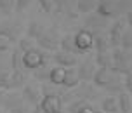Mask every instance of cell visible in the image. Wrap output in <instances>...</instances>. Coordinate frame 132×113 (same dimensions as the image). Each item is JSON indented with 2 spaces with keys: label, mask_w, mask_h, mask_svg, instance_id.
Listing matches in <instances>:
<instances>
[{
  "label": "cell",
  "mask_w": 132,
  "mask_h": 113,
  "mask_svg": "<svg viewBox=\"0 0 132 113\" xmlns=\"http://www.w3.org/2000/svg\"><path fill=\"white\" fill-rule=\"evenodd\" d=\"M49 58L51 56L45 51H42L38 47H33V49L21 54V66H23L24 71H35L42 66H47Z\"/></svg>",
  "instance_id": "6da1fadb"
},
{
  "label": "cell",
  "mask_w": 132,
  "mask_h": 113,
  "mask_svg": "<svg viewBox=\"0 0 132 113\" xmlns=\"http://www.w3.org/2000/svg\"><path fill=\"white\" fill-rule=\"evenodd\" d=\"M113 63H111V71L118 75H127L132 73V52L122 51L120 47L111 49Z\"/></svg>",
  "instance_id": "7a4b0ae2"
},
{
  "label": "cell",
  "mask_w": 132,
  "mask_h": 113,
  "mask_svg": "<svg viewBox=\"0 0 132 113\" xmlns=\"http://www.w3.org/2000/svg\"><path fill=\"white\" fill-rule=\"evenodd\" d=\"M59 40L61 37L54 28H47L44 35L37 40V47L45 52H56V51H59Z\"/></svg>",
  "instance_id": "3957f363"
},
{
  "label": "cell",
  "mask_w": 132,
  "mask_h": 113,
  "mask_svg": "<svg viewBox=\"0 0 132 113\" xmlns=\"http://www.w3.org/2000/svg\"><path fill=\"white\" fill-rule=\"evenodd\" d=\"M73 40H75V45L78 49L80 54H85L89 51H92L94 47V33L87 28H82L77 33H73Z\"/></svg>",
  "instance_id": "277c9868"
},
{
  "label": "cell",
  "mask_w": 132,
  "mask_h": 113,
  "mask_svg": "<svg viewBox=\"0 0 132 113\" xmlns=\"http://www.w3.org/2000/svg\"><path fill=\"white\" fill-rule=\"evenodd\" d=\"M127 28V23H125V18L122 16V18H117V19L113 21V25L108 28V40H110V47L111 49H117L120 47V38H122V33H123V30Z\"/></svg>",
  "instance_id": "5b68a950"
},
{
  "label": "cell",
  "mask_w": 132,
  "mask_h": 113,
  "mask_svg": "<svg viewBox=\"0 0 132 113\" xmlns=\"http://www.w3.org/2000/svg\"><path fill=\"white\" fill-rule=\"evenodd\" d=\"M21 98H23V101L26 103L28 106H38L40 101H42V91H40V87H37L35 84H24L23 85V89H21Z\"/></svg>",
  "instance_id": "8992f818"
},
{
  "label": "cell",
  "mask_w": 132,
  "mask_h": 113,
  "mask_svg": "<svg viewBox=\"0 0 132 113\" xmlns=\"http://www.w3.org/2000/svg\"><path fill=\"white\" fill-rule=\"evenodd\" d=\"M117 5L118 0H97V7H96V14L103 16L106 19H117Z\"/></svg>",
  "instance_id": "52a82bcc"
},
{
  "label": "cell",
  "mask_w": 132,
  "mask_h": 113,
  "mask_svg": "<svg viewBox=\"0 0 132 113\" xmlns=\"http://www.w3.org/2000/svg\"><path fill=\"white\" fill-rule=\"evenodd\" d=\"M24 101L21 98V92H16V91H7L5 96H4V101H2V110L7 113H12L16 108H19Z\"/></svg>",
  "instance_id": "ba28073f"
},
{
  "label": "cell",
  "mask_w": 132,
  "mask_h": 113,
  "mask_svg": "<svg viewBox=\"0 0 132 113\" xmlns=\"http://www.w3.org/2000/svg\"><path fill=\"white\" fill-rule=\"evenodd\" d=\"M85 28L90 30L92 33H97V31H103L106 28H110V19H106L99 14H89V18L85 19Z\"/></svg>",
  "instance_id": "9c48e42d"
},
{
  "label": "cell",
  "mask_w": 132,
  "mask_h": 113,
  "mask_svg": "<svg viewBox=\"0 0 132 113\" xmlns=\"http://www.w3.org/2000/svg\"><path fill=\"white\" fill-rule=\"evenodd\" d=\"M52 59H54V63H56V66L66 68V70H68V68H75L77 63H78V59H77L75 54L64 52V51H56V52L52 54Z\"/></svg>",
  "instance_id": "30bf717a"
},
{
  "label": "cell",
  "mask_w": 132,
  "mask_h": 113,
  "mask_svg": "<svg viewBox=\"0 0 132 113\" xmlns=\"http://www.w3.org/2000/svg\"><path fill=\"white\" fill-rule=\"evenodd\" d=\"M40 106L45 113H59L63 111V99L61 96H44L40 101Z\"/></svg>",
  "instance_id": "8fae6325"
},
{
  "label": "cell",
  "mask_w": 132,
  "mask_h": 113,
  "mask_svg": "<svg viewBox=\"0 0 132 113\" xmlns=\"http://www.w3.org/2000/svg\"><path fill=\"white\" fill-rule=\"evenodd\" d=\"M18 40H19V35L5 31V30H0V54L11 52L14 47H16Z\"/></svg>",
  "instance_id": "7c38bea8"
},
{
  "label": "cell",
  "mask_w": 132,
  "mask_h": 113,
  "mask_svg": "<svg viewBox=\"0 0 132 113\" xmlns=\"http://www.w3.org/2000/svg\"><path fill=\"white\" fill-rule=\"evenodd\" d=\"M96 70H97V66H96L94 59L82 61V63L78 64V68H77L78 77H80L82 82H92V77H94V73H96Z\"/></svg>",
  "instance_id": "4fadbf2b"
},
{
  "label": "cell",
  "mask_w": 132,
  "mask_h": 113,
  "mask_svg": "<svg viewBox=\"0 0 132 113\" xmlns=\"http://www.w3.org/2000/svg\"><path fill=\"white\" fill-rule=\"evenodd\" d=\"M111 78H113V71L110 68H97L92 77V84L99 89H106L108 84L111 82Z\"/></svg>",
  "instance_id": "5bb4252c"
},
{
  "label": "cell",
  "mask_w": 132,
  "mask_h": 113,
  "mask_svg": "<svg viewBox=\"0 0 132 113\" xmlns=\"http://www.w3.org/2000/svg\"><path fill=\"white\" fill-rule=\"evenodd\" d=\"M80 77H78V71H77V68H68L64 73V80H63V85L64 89H77L80 85Z\"/></svg>",
  "instance_id": "9a60e30c"
},
{
  "label": "cell",
  "mask_w": 132,
  "mask_h": 113,
  "mask_svg": "<svg viewBox=\"0 0 132 113\" xmlns=\"http://www.w3.org/2000/svg\"><path fill=\"white\" fill-rule=\"evenodd\" d=\"M47 30V26L45 25H42L40 21H30L28 23V26H26V37H30L31 40H37L44 35V31Z\"/></svg>",
  "instance_id": "2e32d148"
},
{
  "label": "cell",
  "mask_w": 132,
  "mask_h": 113,
  "mask_svg": "<svg viewBox=\"0 0 132 113\" xmlns=\"http://www.w3.org/2000/svg\"><path fill=\"white\" fill-rule=\"evenodd\" d=\"M92 49H96V52L111 51L110 40H108V33H106V31H97V33H94V47Z\"/></svg>",
  "instance_id": "e0dca14e"
},
{
  "label": "cell",
  "mask_w": 132,
  "mask_h": 113,
  "mask_svg": "<svg viewBox=\"0 0 132 113\" xmlns=\"http://www.w3.org/2000/svg\"><path fill=\"white\" fill-rule=\"evenodd\" d=\"M59 51H64V52H70V54H80L77 45H75V40H73V33H66L61 37L59 40Z\"/></svg>",
  "instance_id": "ac0fdd59"
},
{
  "label": "cell",
  "mask_w": 132,
  "mask_h": 113,
  "mask_svg": "<svg viewBox=\"0 0 132 113\" xmlns=\"http://www.w3.org/2000/svg\"><path fill=\"white\" fill-rule=\"evenodd\" d=\"M26 84V71L19 68V70H11V89H23Z\"/></svg>",
  "instance_id": "d6986e66"
},
{
  "label": "cell",
  "mask_w": 132,
  "mask_h": 113,
  "mask_svg": "<svg viewBox=\"0 0 132 113\" xmlns=\"http://www.w3.org/2000/svg\"><path fill=\"white\" fill-rule=\"evenodd\" d=\"M96 7H97V0H77L75 11L80 14H92L96 12Z\"/></svg>",
  "instance_id": "ffe728a7"
},
{
  "label": "cell",
  "mask_w": 132,
  "mask_h": 113,
  "mask_svg": "<svg viewBox=\"0 0 132 113\" xmlns=\"http://www.w3.org/2000/svg\"><path fill=\"white\" fill-rule=\"evenodd\" d=\"M64 73H66V68L61 66H54L49 70V82L56 87L63 85V80H64Z\"/></svg>",
  "instance_id": "44dd1931"
},
{
  "label": "cell",
  "mask_w": 132,
  "mask_h": 113,
  "mask_svg": "<svg viewBox=\"0 0 132 113\" xmlns=\"http://www.w3.org/2000/svg\"><path fill=\"white\" fill-rule=\"evenodd\" d=\"M96 66L97 68H110L111 70V63H113V56L111 51H103V52H96Z\"/></svg>",
  "instance_id": "7402d4cb"
},
{
  "label": "cell",
  "mask_w": 132,
  "mask_h": 113,
  "mask_svg": "<svg viewBox=\"0 0 132 113\" xmlns=\"http://www.w3.org/2000/svg\"><path fill=\"white\" fill-rule=\"evenodd\" d=\"M117 103H118V111L120 113H130L132 111V101L129 92H120L117 96Z\"/></svg>",
  "instance_id": "603a6c76"
},
{
  "label": "cell",
  "mask_w": 132,
  "mask_h": 113,
  "mask_svg": "<svg viewBox=\"0 0 132 113\" xmlns=\"http://www.w3.org/2000/svg\"><path fill=\"white\" fill-rule=\"evenodd\" d=\"M101 111L103 113H118V103L115 96H108L101 101Z\"/></svg>",
  "instance_id": "cb8c5ba5"
},
{
  "label": "cell",
  "mask_w": 132,
  "mask_h": 113,
  "mask_svg": "<svg viewBox=\"0 0 132 113\" xmlns=\"http://www.w3.org/2000/svg\"><path fill=\"white\" fill-rule=\"evenodd\" d=\"M120 49L122 51H127V52H132V28L127 26L122 33V38H120Z\"/></svg>",
  "instance_id": "d4e9b609"
},
{
  "label": "cell",
  "mask_w": 132,
  "mask_h": 113,
  "mask_svg": "<svg viewBox=\"0 0 132 113\" xmlns=\"http://www.w3.org/2000/svg\"><path fill=\"white\" fill-rule=\"evenodd\" d=\"M106 91H110V92H118V94L123 92V78H122L118 73H113V78H111V82L108 84Z\"/></svg>",
  "instance_id": "484cf974"
},
{
  "label": "cell",
  "mask_w": 132,
  "mask_h": 113,
  "mask_svg": "<svg viewBox=\"0 0 132 113\" xmlns=\"http://www.w3.org/2000/svg\"><path fill=\"white\" fill-rule=\"evenodd\" d=\"M33 47H37V42L31 40L30 37H21V38L18 40V44H16V49H18L21 54L30 51V49H33Z\"/></svg>",
  "instance_id": "4316f807"
},
{
  "label": "cell",
  "mask_w": 132,
  "mask_h": 113,
  "mask_svg": "<svg viewBox=\"0 0 132 113\" xmlns=\"http://www.w3.org/2000/svg\"><path fill=\"white\" fill-rule=\"evenodd\" d=\"M14 5H16V0H0V14H2L4 18L12 16Z\"/></svg>",
  "instance_id": "83f0119b"
},
{
  "label": "cell",
  "mask_w": 132,
  "mask_h": 113,
  "mask_svg": "<svg viewBox=\"0 0 132 113\" xmlns=\"http://www.w3.org/2000/svg\"><path fill=\"white\" fill-rule=\"evenodd\" d=\"M0 89L11 91V70H0Z\"/></svg>",
  "instance_id": "f1b7e54d"
},
{
  "label": "cell",
  "mask_w": 132,
  "mask_h": 113,
  "mask_svg": "<svg viewBox=\"0 0 132 113\" xmlns=\"http://www.w3.org/2000/svg\"><path fill=\"white\" fill-rule=\"evenodd\" d=\"M129 11H132V0H118V5H117V14H118V18L125 16Z\"/></svg>",
  "instance_id": "f546056e"
},
{
  "label": "cell",
  "mask_w": 132,
  "mask_h": 113,
  "mask_svg": "<svg viewBox=\"0 0 132 113\" xmlns=\"http://www.w3.org/2000/svg\"><path fill=\"white\" fill-rule=\"evenodd\" d=\"M49 70H51V68H47V66H42V68H38V70H35V71H33L35 80H40V82L49 80Z\"/></svg>",
  "instance_id": "4dcf8cb0"
},
{
  "label": "cell",
  "mask_w": 132,
  "mask_h": 113,
  "mask_svg": "<svg viewBox=\"0 0 132 113\" xmlns=\"http://www.w3.org/2000/svg\"><path fill=\"white\" fill-rule=\"evenodd\" d=\"M33 0H16V5H14V12L16 14H23L28 7L31 5Z\"/></svg>",
  "instance_id": "1f68e13d"
},
{
  "label": "cell",
  "mask_w": 132,
  "mask_h": 113,
  "mask_svg": "<svg viewBox=\"0 0 132 113\" xmlns=\"http://www.w3.org/2000/svg\"><path fill=\"white\" fill-rule=\"evenodd\" d=\"M87 104V101L85 99H77L75 103H71L70 106H68V113H78L82 108Z\"/></svg>",
  "instance_id": "d6a6232c"
},
{
  "label": "cell",
  "mask_w": 132,
  "mask_h": 113,
  "mask_svg": "<svg viewBox=\"0 0 132 113\" xmlns=\"http://www.w3.org/2000/svg\"><path fill=\"white\" fill-rule=\"evenodd\" d=\"M40 7H42V11L47 14H51L54 11V0H38Z\"/></svg>",
  "instance_id": "836d02e7"
},
{
  "label": "cell",
  "mask_w": 132,
  "mask_h": 113,
  "mask_svg": "<svg viewBox=\"0 0 132 113\" xmlns=\"http://www.w3.org/2000/svg\"><path fill=\"white\" fill-rule=\"evenodd\" d=\"M123 91L132 94V73L123 75Z\"/></svg>",
  "instance_id": "e575fe53"
},
{
  "label": "cell",
  "mask_w": 132,
  "mask_h": 113,
  "mask_svg": "<svg viewBox=\"0 0 132 113\" xmlns=\"http://www.w3.org/2000/svg\"><path fill=\"white\" fill-rule=\"evenodd\" d=\"M12 113H33V106H28L26 103H23L19 108H16Z\"/></svg>",
  "instance_id": "d590c367"
},
{
  "label": "cell",
  "mask_w": 132,
  "mask_h": 113,
  "mask_svg": "<svg viewBox=\"0 0 132 113\" xmlns=\"http://www.w3.org/2000/svg\"><path fill=\"white\" fill-rule=\"evenodd\" d=\"M78 113H96V110H94L92 104H89V103H87V104H85L84 108H82V110H80Z\"/></svg>",
  "instance_id": "8d00e7d4"
},
{
  "label": "cell",
  "mask_w": 132,
  "mask_h": 113,
  "mask_svg": "<svg viewBox=\"0 0 132 113\" xmlns=\"http://www.w3.org/2000/svg\"><path fill=\"white\" fill-rule=\"evenodd\" d=\"M123 18H125L127 26H129V28H132V11H129V12H127L125 16H123Z\"/></svg>",
  "instance_id": "74e56055"
},
{
  "label": "cell",
  "mask_w": 132,
  "mask_h": 113,
  "mask_svg": "<svg viewBox=\"0 0 132 113\" xmlns=\"http://www.w3.org/2000/svg\"><path fill=\"white\" fill-rule=\"evenodd\" d=\"M33 113H45V111H44V110H42V106L38 104V106H35V108H33Z\"/></svg>",
  "instance_id": "f35d334b"
},
{
  "label": "cell",
  "mask_w": 132,
  "mask_h": 113,
  "mask_svg": "<svg viewBox=\"0 0 132 113\" xmlns=\"http://www.w3.org/2000/svg\"><path fill=\"white\" fill-rule=\"evenodd\" d=\"M5 92H7V91H2V89H0V108H2V101H4V96H5Z\"/></svg>",
  "instance_id": "ab89813d"
},
{
  "label": "cell",
  "mask_w": 132,
  "mask_h": 113,
  "mask_svg": "<svg viewBox=\"0 0 132 113\" xmlns=\"http://www.w3.org/2000/svg\"><path fill=\"white\" fill-rule=\"evenodd\" d=\"M0 113H7V111H4V110H2V108H0Z\"/></svg>",
  "instance_id": "60d3db41"
},
{
  "label": "cell",
  "mask_w": 132,
  "mask_h": 113,
  "mask_svg": "<svg viewBox=\"0 0 132 113\" xmlns=\"http://www.w3.org/2000/svg\"><path fill=\"white\" fill-rule=\"evenodd\" d=\"M96 113H103V111H96Z\"/></svg>",
  "instance_id": "b9f144b4"
},
{
  "label": "cell",
  "mask_w": 132,
  "mask_h": 113,
  "mask_svg": "<svg viewBox=\"0 0 132 113\" xmlns=\"http://www.w3.org/2000/svg\"><path fill=\"white\" fill-rule=\"evenodd\" d=\"M130 101H132V94H130Z\"/></svg>",
  "instance_id": "7bdbcfd3"
},
{
  "label": "cell",
  "mask_w": 132,
  "mask_h": 113,
  "mask_svg": "<svg viewBox=\"0 0 132 113\" xmlns=\"http://www.w3.org/2000/svg\"><path fill=\"white\" fill-rule=\"evenodd\" d=\"M59 113H63V111H59Z\"/></svg>",
  "instance_id": "ee69618b"
},
{
  "label": "cell",
  "mask_w": 132,
  "mask_h": 113,
  "mask_svg": "<svg viewBox=\"0 0 132 113\" xmlns=\"http://www.w3.org/2000/svg\"><path fill=\"white\" fill-rule=\"evenodd\" d=\"M118 113H120V111H118Z\"/></svg>",
  "instance_id": "f6af8a7d"
},
{
  "label": "cell",
  "mask_w": 132,
  "mask_h": 113,
  "mask_svg": "<svg viewBox=\"0 0 132 113\" xmlns=\"http://www.w3.org/2000/svg\"><path fill=\"white\" fill-rule=\"evenodd\" d=\"M130 113H132V111H130Z\"/></svg>",
  "instance_id": "bcb514c9"
}]
</instances>
